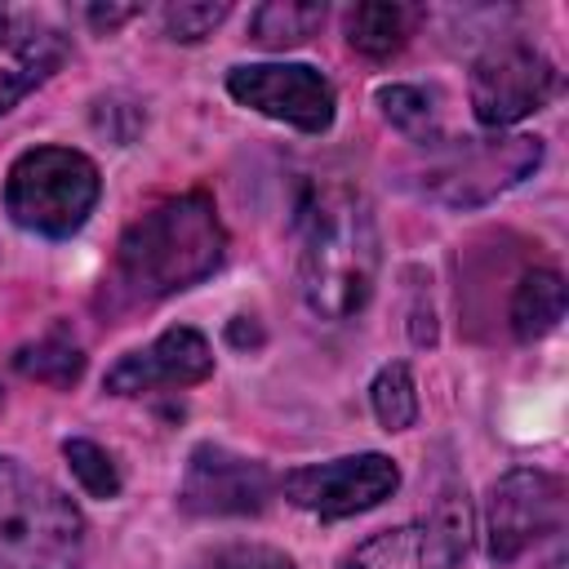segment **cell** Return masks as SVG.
I'll use <instances>...</instances> for the list:
<instances>
[{
    "instance_id": "1",
    "label": "cell",
    "mask_w": 569,
    "mask_h": 569,
    "mask_svg": "<svg viewBox=\"0 0 569 569\" xmlns=\"http://www.w3.org/2000/svg\"><path fill=\"white\" fill-rule=\"evenodd\" d=\"M378 222L347 182L311 187L298 204V289L311 316L342 325L365 311L378 284Z\"/></svg>"
},
{
    "instance_id": "2",
    "label": "cell",
    "mask_w": 569,
    "mask_h": 569,
    "mask_svg": "<svg viewBox=\"0 0 569 569\" xmlns=\"http://www.w3.org/2000/svg\"><path fill=\"white\" fill-rule=\"evenodd\" d=\"M227 258V231L218 204L204 191L173 196L142 218H133L116 244L111 284L129 302H160L209 280Z\"/></svg>"
},
{
    "instance_id": "3",
    "label": "cell",
    "mask_w": 569,
    "mask_h": 569,
    "mask_svg": "<svg viewBox=\"0 0 569 569\" xmlns=\"http://www.w3.org/2000/svg\"><path fill=\"white\" fill-rule=\"evenodd\" d=\"M80 507L18 458H0V569H80Z\"/></svg>"
},
{
    "instance_id": "4",
    "label": "cell",
    "mask_w": 569,
    "mask_h": 569,
    "mask_svg": "<svg viewBox=\"0 0 569 569\" xmlns=\"http://www.w3.org/2000/svg\"><path fill=\"white\" fill-rule=\"evenodd\" d=\"M485 533L489 556L498 565L556 569L569 547V489L556 471L542 467H511L493 480L485 502Z\"/></svg>"
},
{
    "instance_id": "5",
    "label": "cell",
    "mask_w": 569,
    "mask_h": 569,
    "mask_svg": "<svg viewBox=\"0 0 569 569\" xmlns=\"http://www.w3.org/2000/svg\"><path fill=\"white\" fill-rule=\"evenodd\" d=\"M98 164L76 147H27L4 173V213L36 236L62 240L98 209Z\"/></svg>"
},
{
    "instance_id": "6",
    "label": "cell",
    "mask_w": 569,
    "mask_h": 569,
    "mask_svg": "<svg viewBox=\"0 0 569 569\" xmlns=\"http://www.w3.org/2000/svg\"><path fill=\"white\" fill-rule=\"evenodd\" d=\"M542 164V138L533 133H493V138H449L427 142L418 187L445 209H480L525 182Z\"/></svg>"
},
{
    "instance_id": "7",
    "label": "cell",
    "mask_w": 569,
    "mask_h": 569,
    "mask_svg": "<svg viewBox=\"0 0 569 569\" xmlns=\"http://www.w3.org/2000/svg\"><path fill=\"white\" fill-rule=\"evenodd\" d=\"M560 89L556 62L529 40H493L471 62V111L485 129H511L525 116L542 111Z\"/></svg>"
},
{
    "instance_id": "8",
    "label": "cell",
    "mask_w": 569,
    "mask_h": 569,
    "mask_svg": "<svg viewBox=\"0 0 569 569\" xmlns=\"http://www.w3.org/2000/svg\"><path fill=\"white\" fill-rule=\"evenodd\" d=\"M276 489L298 511H311L320 520H347V516L382 507L400 489V467L387 453L369 449V453H347V458L293 467L276 480Z\"/></svg>"
},
{
    "instance_id": "9",
    "label": "cell",
    "mask_w": 569,
    "mask_h": 569,
    "mask_svg": "<svg viewBox=\"0 0 569 569\" xmlns=\"http://www.w3.org/2000/svg\"><path fill=\"white\" fill-rule=\"evenodd\" d=\"M227 93L298 133H325L338 111V93L311 62H244L227 71Z\"/></svg>"
},
{
    "instance_id": "10",
    "label": "cell",
    "mask_w": 569,
    "mask_h": 569,
    "mask_svg": "<svg viewBox=\"0 0 569 569\" xmlns=\"http://www.w3.org/2000/svg\"><path fill=\"white\" fill-rule=\"evenodd\" d=\"M276 493V476L267 462L244 458L227 445H196L182 467L178 507L187 516H258Z\"/></svg>"
},
{
    "instance_id": "11",
    "label": "cell",
    "mask_w": 569,
    "mask_h": 569,
    "mask_svg": "<svg viewBox=\"0 0 569 569\" xmlns=\"http://www.w3.org/2000/svg\"><path fill=\"white\" fill-rule=\"evenodd\" d=\"M467 556V507H440L431 520H409L365 538L342 569H458Z\"/></svg>"
},
{
    "instance_id": "12",
    "label": "cell",
    "mask_w": 569,
    "mask_h": 569,
    "mask_svg": "<svg viewBox=\"0 0 569 569\" xmlns=\"http://www.w3.org/2000/svg\"><path fill=\"white\" fill-rule=\"evenodd\" d=\"M213 373V347L200 329L191 325H173L160 338H151L138 351H124L102 387L111 396H142V391H164V387H196Z\"/></svg>"
},
{
    "instance_id": "13",
    "label": "cell",
    "mask_w": 569,
    "mask_h": 569,
    "mask_svg": "<svg viewBox=\"0 0 569 569\" xmlns=\"http://www.w3.org/2000/svg\"><path fill=\"white\" fill-rule=\"evenodd\" d=\"M67 62V36L31 9H0V116Z\"/></svg>"
},
{
    "instance_id": "14",
    "label": "cell",
    "mask_w": 569,
    "mask_h": 569,
    "mask_svg": "<svg viewBox=\"0 0 569 569\" xmlns=\"http://www.w3.org/2000/svg\"><path fill=\"white\" fill-rule=\"evenodd\" d=\"M507 316H511V333L520 342L547 338L565 320V280H560V271H551V267L525 271L516 293H511V311Z\"/></svg>"
},
{
    "instance_id": "15",
    "label": "cell",
    "mask_w": 569,
    "mask_h": 569,
    "mask_svg": "<svg viewBox=\"0 0 569 569\" xmlns=\"http://www.w3.org/2000/svg\"><path fill=\"white\" fill-rule=\"evenodd\" d=\"M413 22H418V9L409 4H387V0L356 4L347 13V44L365 58H391L409 44Z\"/></svg>"
},
{
    "instance_id": "16",
    "label": "cell",
    "mask_w": 569,
    "mask_h": 569,
    "mask_svg": "<svg viewBox=\"0 0 569 569\" xmlns=\"http://www.w3.org/2000/svg\"><path fill=\"white\" fill-rule=\"evenodd\" d=\"M320 27H325V4H302V0H271L258 4L249 18V36L262 49H293Z\"/></svg>"
},
{
    "instance_id": "17",
    "label": "cell",
    "mask_w": 569,
    "mask_h": 569,
    "mask_svg": "<svg viewBox=\"0 0 569 569\" xmlns=\"http://www.w3.org/2000/svg\"><path fill=\"white\" fill-rule=\"evenodd\" d=\"M369 405L382 431H409L418 422V382L405 360H387L369 382Z\"/></svg>"
},
{
    "instance_id": "18",
    "label": "cell",
    "mask_w": 569,
    "mask_h": 569,
    "mask_svg": "<svg viewBox=\"0 0 569 569\" xmlns=\"http://www.w3.org/2000/svg\"><path fill=\"white\" fill-rule=\"evenodd\" d=\"M378 107L391 129H400L413 142H436V93L422 84H382Z\"/></svg>"
},
{
    "instance_id": "19",
    "label": "cell",
    "mask_w": 569,
    "mask_h": 569,
    "mask_svg": "<svg viewBox=\"0 0 569 569\" xmlns=\"http://www.w3.org/2000/svg\"><path fill=\"white\" fill-rule=\"evenodd\" d=\"M13 365H18L27 378L49 382V387H71V382L84 373V356H80V347L67 342L62 333H44L40 342L22 347V351L13 356Z\"/></svg>"
},
{
    "instance_id": "20",
    "label": "cell",
    "mask_w": 569,
    "mask_h": 569,
    "mask_svg": "<svg viewBox=\"0 0 569 569\" xmlns=\"http://www.w3.org/2000/svg\"><path fill=\"white\" fill-rule=\"evenodd\" d=\"M62 458H67L76 485L89 498H102L107 502V498L120 493V471H116V462H111V453L102 445H93L84 436H71V440H62Z\"/></svg>"
},
{
    "instance_id": "21",
    "label": "cell",
    "mask_w": 569,
    "mask_h": 569,
    "mask_svg": "<svg viewBox=\"0 0 569 569\" xmlns=\"http://www.w3.org/2000/svg\"><path fill=\"white\" fill-rule=\"evenodd\" d=\"M191 569H298L280 547L267 542H222L191 560Z\"/></svg>"
},
{
    "instance_id": "22",
    "label": "cell",
    "mask_w": 569,
    "mask_h": 569,
    "mask_svg": "<svg viewBox=\"0 0 569 569\" xmlns=\"http://www.w3.org/2000/svg\"><path fill=\"white\" fill-rule=\"evenodd\" d=\"M231 13V4H164L160 18H164V31L169 40H204L222 18Z\"/></svg>"
},
{
    "instance_id": "23",
    "label": "cell",
    "mask_w": 569,
    "mask_h": 569,
    "mask_svg": "<svg viewBox=\"0 0 569 569\" xmlns=\"http://www.w3.org/2000/svg\"><path fill=\"white\" fill-rule=\"evenodd\" d=\"M133 13H138V4H107V9H102V4H89V9H84L89 27H93L98 36H111V31H116L120 22H129Z\"/></svg>"
}]
</instances>
